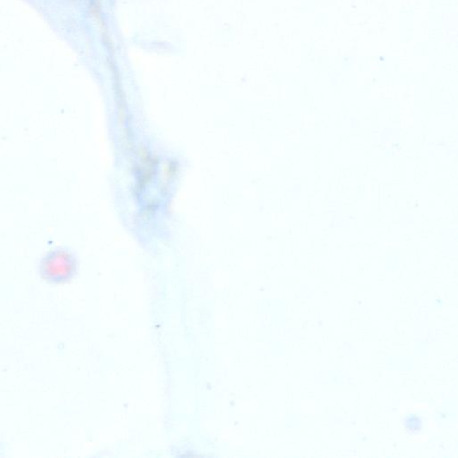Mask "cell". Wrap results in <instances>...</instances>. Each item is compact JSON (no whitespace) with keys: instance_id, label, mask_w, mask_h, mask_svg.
<instances>
[{"instance_id":"1","label":"cell","mask_w":458,"mask_h":458,"mask_svg":"<svg viewBox=\"0 0 458 458\" xmlns=\"http://www.w3.org/2000/svg\"><path fill=\"white\" fill-rule=\"evenodd\" d=\"M75 269L68 259H59L47 263L43 267L42 277L50 283H64L73 277Z\"/></svg>"}]
</instances>
